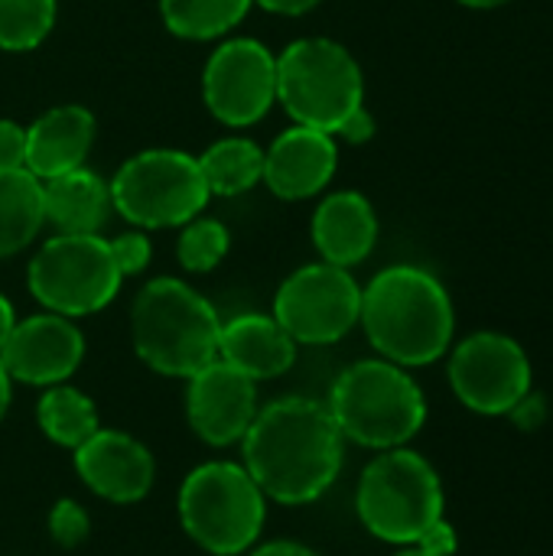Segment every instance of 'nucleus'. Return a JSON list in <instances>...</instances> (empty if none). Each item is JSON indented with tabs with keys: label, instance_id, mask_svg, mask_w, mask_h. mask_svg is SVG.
<instances>
[{
	"label": "nucleus",
	"instance_id": "obj_1",
	"mask_svg": "<svg viewBox=\"0 0 553 556\" xmlns=\"http://www.w3.org/2000/svg\"><path fill=\"white\" fill-rule=\"evenodd\" d=\"M342 430L326 404L284 397L257 410L241 437L244 469L280 505H310L342 469Z\"/></svg>",
	"mask_w": 553,
	"mask_h": 556
},
{
	"label": "nucleus",
	"instance_id": "obj_2",
	"mask_svg": "<svg viewBox=\"0 0 553 556\" xmlns=\"http://www.w3.org/2000/svg\"><path fill=\"white\" fill-rule=\"evenodd\" d=\"M359 323L388 362L430 365L450 349L453 303L433 274L398 264L362 290Z\"/></svg>",
	"mask_w": 553,
	"mask_h": 556
},
{
	"label": "nucleus",
	"instance_id": "obj_3",
	"mask_svg": "<svg viewBox=\"0 0 553 556\" xmlns=\"http://www.w3.org/2000/svg\"><path fill=\"white\" fill-rule=\"evenodd\" d=\"M222 319L215 306L176 277L150 280L130 309L137 355L160 375L192 378L218 358Z\"/></svg>",
	"mask_w": 553,
	"mask_h": 556
},
{
	"label": "nucleus",
	"instance_id": "obj_4",
	"mask_svg": "<svg viewBox=\"0 0 553 556\" xmlns=\"http://www.w3.org/2000/svg\"><path fill=\"white\" fill-rule=\"evenodd\" d=\"M329 414L342 437L372 450H398L424 427L427 401L401 365L355 362L332 384Z\"/></svg>",
	"mask_w": 553,
	"mask_h": 556
},
{
	"label": "nucleus",
	"instance_id": "obj_5",
	"mask_svg": "<svg viewBox=\"0 0 553 556\" xmlns=\"http://www.w3.org/2000/svg\"><path fill=\"white\" fill-rule=\"evenodd\" d=\"M277 101L293 124L336 137L342 121L365 104V78L342 42L297 39L277 55Z\"/></svg>",
	"mask_w": 553,
	"mask_h": 556
},
{
	"label": "nucleus",
	"instance_id": "obj_6",
	"mask_svg": "<svg viewBox=\"0 0 553 556\" xmlns=\"http://www.w3.org/2000/svg\"><path fill=\"white\" fill-rule=\"evenodd\" d=\"M362 525L388 544H417L443 518V489L433 466L411 450H388L359 482Z\"/></svg>",
	"mask_w": 553,
	"mask_h": 556
},
{
	"label": "nucleus",
	"instance_id": "obj_7",
	"mask_svg": "<svg viewBox=\"0 0 553 556\" xmlns=\"http://www.w3.org/2000/svg\"><path fill=\"white\" fill-rule=\"evenodd\" d=\"M267 508L264 492L235 463H205L179 489V521L186 534L215 556H235L248 551L261 528Z\"/></svg>",
	"mask_w": 553,
	"mask_h": 556
},
{
	"label": "nucleus",
	"instance_id": "obj_8",
	"mask_svg": "<svg viewBox=\"0 0 553 556\" xmlns=\"http://www.w3.org/2000/svg\"><path fill=\"white\" fill-rule=\"evenodd\" d=\"M111 205L137 228H179L209 205L199 156L183 150H143L121 163L108 182Z\"/></svg>",
	"mask_w": 553,
	"mask_h": 556
},
{
	"label": "nucleus",
	"instance_id": "obj_9",
	"mask_svg": "<svg viewBox=\"0 0 553 556\" xmlns=\"http://www.w3.org/2000/svg\"><path fill=\"white\" fill-rule=\"evenodd\" d=\"M124 274L101 235H55L29 261V293L59 316H91L104 309Z\"/></svg>",
	"mask_w": 553,
	"mask_h": 556
},
{
	"label": "nucleus",
	"instance_id": "obj_10",
	"mask_svg": "<svg viewBox=\"0 0 553 556\" xmlns=\"http://www.w3.org/2000/svg\"><path fill=\"white\" fill-rule=\"evenodd\" d=\"M362 287L345 267L306 264L290 274L274 296V319L293 342L332 345L359 323Z\"/></svg>",
	"mask_w": 553,
	"mask_h": 556
},
{
	"label": "nucleus",
	"instance_id": "obj_11",
	"mask_svg": "<svg viewBox=\"0 0 553 556\" xmlns=\"http://www.w3.org/2000/svg\"><path fill=\"white\" fill-rule=\"evenodd\" d=\"M202 98L225 127L257 124L277 101V59L248 36L222 42L205 62Z\"/></svg>",
	"mask_w": 553,
	"mask_h": 556
},
{
	"label": "nucleus",
	"instance_id": "obj_12",
	"mask_svg": "<svg viewBox=\"0 0 553 556\" xmlns=\"http://www.w3.org/2000/svg\"><path fill=\"white\" fill-rule=\"evenodd\" d=\"M450 384L476 414H512L531 391L525 349L502 332H476L450 358Z\"/></svg>",
	"mask_w": 553,
	"mask_h": 556
},
{
	"label": "nucleus",
	"instance_id": "obj_13",
	"mask_svg": "<svg viewBox=\"0 0 553 556\" xmlns=\"http://www.w3.org/2000/svg\"><path fill=\"white\" fill-rule=\"evenodd\" d=\"M85 358V336L68 316L39 313L13 326L7 345L0 349V365L10 381L23 384H62L75 375Z\"/></svg>",
	"mask_w": 553,
	"mask_h": 556
},
{
	"label": "nucleus",
	"instance_id": "obj_14",
	"mask_svg": "<svg viewBox=\"0 0 553 556\" xmlns=\"http://www.w3.org/2000/svg\"><path fill=\"white\" fill-rule=\"evenodd\" d=\"M189 427L212 446L238 443L257 417V391L248 375L215 358L189 378L186 388Z\"/></svg>",
	"mask_w": 553,
	"mask_h": 556
},
{
	"label": "nucleus",
	"instance_id": "obj_15",
	"mask_svg": "<svg viewBox=\"0 0 553 556\" xmlns=\"http://www.w3.org/2000/svg\"><path fill=\"white\" fill-rule=\"evenodd\" d=\"M75 472L95 495L114 505H134L150 492L156 466L150 450L134 437L98 430L75 450Z\"/></svg>",
	"mask_w": 553,
	"mask_h": 556
},
{
	"label": "nucleus",
	"instance_id": "obj_16",
	"mask_svg": "<svg viewBox=\"0 0 553 556\" xmlns=\"http://www.w3.org/2000/svg\"><path fill=\"white\" fill-rule=\"evenodd\" d=\"M339 166V147L332 134L293 124L264 150V182L287 202L310 199L329 186Z\"/></svg>",
	"mask_w": 553,
	"mask_h": 556
},
{
	"label": "nucleus",
	"instance_id": "obj_17",
	"mask_svg": "<svg viewBox=\"0 0 553 556\" xmlns=\"http://www.w3.org/2000/svg\"><path fill=\"white\" fill-rule=\"evenodd\" d=\"M95 114L81 104H59L26 127V169L36 179H52L85 166L95 143Z\"/></svg>",
	"mask_w": 553,
	"mask_h": 556
},
{
	"label": "nucleus",
	"instance_id": "obj_18",
	"mask_svg": "<svg viewBox=\"0 0 553 556\" xmlns=\"http://www.w3.org/2000/svg\"><path fill=\"white\" fill-rule=\"evenodd\" d=\"M218 358L248 375L251 381L280 378L297 362V342L284 332L274 316L244 313L222 323Z\"/></svg>",
	"mask_w": 553,
	"mask_h": 556
},
{
	"label": "nucleus",
	"instance_id": "obj_19",
	"mask_svg": "<svg viewBox=\"0 0 553 556\" xmlns=\"http://www.w3.org/2000/svg\"><path fill=\"white\" fill-rule=\"evenodd\" d=\"M378 241V218L362 192H332L313 215V244L326 264L355 267Z\"/></svg>",
	"mask_w": 553,
	"mask_h": 556
},
{
	"label": "nucleus",
	"instance_id": "obj_20",
	"mask_svg": "<svg viewBox=\"0 0 553 556\" xmlns=\"http://www.w3.org/2000/svg\"><path fill=\"white\" fill-rule=\"evenodd\" d=\"M111 208L108 182L85 166L42 182V215L59 235H98Z\"/></svg>",
	"mask_w": 553,
	"mask_h": 556
},
{
	"label": "nucleus",
	"instance_id": "obj_21",
	"mask_svg": "<svg viewBox=\"0 0 553 556\" xmlns=\"http://www.w3.org/2000/svg\"><path fill=\"white\" fill-rule=\"evenodd\" d=\"M42 225V179L29 169H0V257L29 248Z\"/></svg>",
	"mask_w": 553,
	"mask_h": 556
},
{
	"label": "nucleus",
	"instance_id": "obj_22",
	"mask_svg": "<svg viewBox=\"0 0 553 556\" xmlns=\"http://www.w3.org/2000/svg\"><path fill=\"white\" fill-rule=\"evenodd\" d=\"M199 169L212 195H241L264 179V150L251 137H222L199 156Z\"/></svg>",
	"mask_w": 553,
	"mask_h": 556
},
{
	"label": "nucleus",
	"instance_id": "obj_23",
	"mask_svg": "<svg viewBox=\"0 0 553 556\" xmlns=\"http://www.w3.org/2000/svg\"><path fill=\"white\" fill-rule=\"evenodd\" d=\"M254 0H160L166 29L179 39H215L235 29Z\"/></svg>",
	"mask_w": 553,
	"mask_h": 556
},
{
	"label": "nucleus",
	"instance_id": "obj_24",
	"mask_svg": "<svg viewBox=\"0 0 553 556\" xmlns=\"http://www.w3.org/2000/svg\"><path fill=\"white\" fill-rule=\"evenodd\" d=\"M36 420H39L42 433L65 450H78L91 433L101 430L95 404L81 391L65 388V384H52L42 394V401L36 407Z\"/></svg>",
	"mask_w": 553,
	"mask_h": 556
},
{
	"label": "nucleus",
	"instance_id": "obj_25",
	"mask_svg": "<svg viewBox=\"0 0 553 556\" xmlns=\"http://www.w3.org/2000/svg\"><path fill=\"white\" fill-rule=\"evenodd\" d=\"M55 26V0H0V49L29 52Z\"/></svg>",
	"mask_w": 553,
	"mask_h": 556
},
{
	"label": "nucleus",
	"instance_id": "obj_26",
	"mask_svg": "<svg viewBox=\"0 0 553 556\" xmlns=\"http://www.w3.org/2000/svg\"><path fill=\"white\" fill-rule=\"evenodd\" d=\"M228 228L215 218H192L183 225V235L176 241V257L186 270L192 274H205L212 267H218L228 254Z\"/></svg>",
	"mask_w": 553,
	"mask_h": 556
},
{
	"label": "nucleus",
	"instance_id": "obj_27",
	"mask_svg": "<svg viewBox=\"0 0 553 556\" xmlns=\"http://www.w3.org/2000/svg\"><path fill=\"white\" fill-rule=\"evenodd\" d=\"M88 531H91V525L78 502H72V498L55 502V508L49 511V534L59 547H65V551L81 547L88 541Z\"/></svg>",
	"mask_w": 553,
	"mask_h": 556
},
{
	"label": "nucleus",
	"instance_id": "obj_28",
	"mask_svg": "<svg viewBox=\"0 0 553 556\" xmlns=\"http://www.w3.org/2000/svg\"><path fill=\"white\" fill-rule=\"evenodd\" d=\"M108 244H111V254H114L117 270H121L124 277L140 274V270L150 264L153 248H150V238H147L143 231H127V235H121V238H114V241H108Z\"/></svg>",
	"mask_w": 553,
	"mask_h": 556
},
{
	"label": "nucleus",
	"instance_id": "obj_29",
	"mask_svg": "<svg viewBox=\"0 0 553 556\" xmlns=\"http://www.w3.org/2000/svg\"><path fill=\"white\" fill-rule=\"evenodd\" d=\"M0 169H26V127L0 121Z\"/></svg>",
	"mask_w": 553,
	"mask_h": 556
},
{
	"label": "nucleus",
	"instance_id": "obj_30",
	"mask_svg": "<svg viewBox=\"0 0 553 556\" xmlns=\"http://www.w3.org/2000/svg\"><path fill=\"white\" fill-rule=\"evenodd\" d=\"M336 137H342L345 143H368V140L375 137V117L368 114V108H365V104L355 108V111L342 121V127L336 130Z\"/></svg>",
	"mask_w": 553,
	"mask_h": 556
},
{
	"label": "nucleus",
	"instance_id": "obj_31",
	"mask_svg": "<svg viewBox=\"0 0 553 556\" xmlns=\"http://www.w3.org/2000/svg\"><path fill=\"white\" fill-rule=\"evenodd\" d=\"M417 547L420 551H427V554H437V556H453L456 551V534H453V528L440 518L420 541H417Z\"/></svg>",
	"mask_w": 553,
	"mask_h": 556
},
{
	"label": "nucleus",
	"instance_id": "obj_32",
	"mask_svg": "<svg viewBox=\"0 0 553 556\" xmlns=\"http://www.w3.org/2000/svg\"><path fill=\"white\" fill-rule=\"evenodd\" d=\"M261 3L264 10L271 13H284V16H300V13H310L313 7H319L323 0H254Z\"/></svg>",
	"mask_w": 553,
	"mask_h": 556
},
{
	"label": "nucleus",
	"instance_id": "obj_33",
	"mask_svg": "<svg viewBox=\"0 0 553 556\" xmlns=\"http://www.w3.org/2000/svg\"><path fill=\"white\" fill-rule=\"evenodd\" d=\"M251 556H319V554H313V551H310V547H303V544L274 541V544H264L261 551H254Z\"/></svg>",
	"mask_w": 553,
	"mask_h": 556
},
{
	"label": "nucleus",
	"instance_id": "obj_34",
	"mask_svg": "<svg viewBox=\"0 0 553 556\" xmlns=\"http://www.w3.org/2000/svg\"><path fill=\"white\" fill-rule=\"evenodd\" d=\"M13 326H16L13 306H10V300L0 293V349L7 345V339H10V332H13Z\"/></svg>",
	"mask_w": 553,
	"mask_h": 556
},
{
	"label": "nucleus",
	"instance_id": "obj_35",
	"mask_svg": "<svg viewBox=\"0 0 553 556\" xmlns=\"http://www.w3.org/2000/svg\"><path fill=\"white\" fill-rule=\"evenodd\" d=\"M7 407H10V375H7V368L0 365V420H3V414H7Z\"/></svg>",
	"mask_w": 553,
	"mask_h": 556
},
{
	"label": "nucleus",
	"instance_id": "obj_36",
	"mask_svg": "<svg viewBox=\"0 0 553 556\" xmlns=\"http://www.w3.org/2000/svg\"><path fill=\"white\" fill-rule=\"evenodd\" d=\"M463 7H476V10H489V7H502L508 0H460Z\"/></svg>",
	"mask_w": 553,
	"mask_h": 556
},
{
	"label": "nucleus",
	"instance_id": "obj_37",
	"mask_svg": "<svg viewBox=\"0 0 553 556\" xmlns=\"http://www.w3.org/2000/svg\"><path fill=\"white\" fill-rule=\"evenodd\" d=\"M398 556H437V554H427V551H420V547H411V551H401Z\"/></svg>",
	"mask_w": 553,
	"mask_h": 556
}]
</instances>
